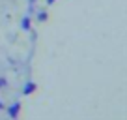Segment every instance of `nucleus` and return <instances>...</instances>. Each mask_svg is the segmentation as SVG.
<instances>
[{
  "label": "nucleus",
  "mask_w": 127,
  "mask_h": 120,
  "mask_svg": "<svg viewBox=\"0 0 127 120\" xmlns=\"http://www.w3.org/2000/svg\"><path fill=\"white\" fill-rule=\"evenodd\" d=\"M34 90H36V84L34 83H28L26 86H24V94H32Z\"/></svg>",
  "instance_id": "obj_2"
},
{
  "label": "nucleus",
  "mask_w": 127,
  "mask_h": 120,
  "mask_svg": "<svg viewBox=\"0 0 127 120\" xmlns=\"http://www.w3.org/2000/svg\"><path fill=\"white\" fill-rule=\"evenodd\" d=\"M2 84H4V81H0V86H2Z\"/></svg>",
  "instance_id": "obj_4"
},
{
  "label": "nucleus",
  "mask_w": 127,
  "mask_h": 120,
  "mask_svg": "<svg viewBox=\"0 0 127 120\" xmlns=\"http://www.w3.org/2000/svg\"><path fill=\"white\" fill-rule=\"evenodd\" d=\"M19 109H21V105H19V103L13 105V107L9 109V115H11V118H17V115H19Z\"/></svg>",
  "instance_id": "obj_1"
},
{
  "label": "nucleus",
  "mask_w": 127,
  "mask_h": 120,
  "mask_svg": "<svg viewBox=\"0 0 127 120\" xmlns=\"http://www.w3.org/2000/svg\"><path fill=\"white\" fill-rule=\"evenodd\" d=\"M23 26H24V30H28V26H30V21H28V19H23Z\"/></svg>",
  "instance_id": "obj_3"
}]
</instances>
